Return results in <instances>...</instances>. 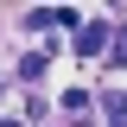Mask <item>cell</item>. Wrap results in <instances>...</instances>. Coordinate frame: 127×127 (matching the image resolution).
Masks as SVG:
<instances>
[{
	"instance_id": "obj_3",
	"label": "cell",
	"mask_w": 127,
	"mask_h": 127,
	"mask_svg": "<svg viewBox=\"0 0 127 127\" xmlns=\"http://www.w3.org/2000/svg\"><path fill=\"white\" fill-rule=\"evenodd\" d=\"M89 102H95L89 89H70V95H64V108H70V114H89Z\"/></svg>"
},
{
	"instance_id": "obj_5",
	"label": "cell",
	"mask_w": 127,
	"mask_h": 127,
	"mask_svg": "<svg viewBox=\"0 0 127 127\" xmlns=\"http://www.w3.org/2000/svg\"><path fill=\"white\" fill-rule=\"evenodd\" d=\"M114 64H121V70H127V26L114 32Z\"/></svg>"
},
{
	"instance_id": "obj_1",
	"label": "cell",
	"mask_w": 127,
	"mask_h": 127,
	"mask_svg": "<svg viewBox=\"0 0 127 127\" xmlns=\"http://www.w3.org/2000/svg\"><path fill=\"white\" fill-rule=\"evenodd\" d=\"M108 45H114V26H108V19H89V26L76 32V51H83V57H102Z\"/></svg>"
},
{
	"instance_id": "obj_2",
	"label": "cell",
	"mask_w": 127,
	"mask_h": 127,
	"mask_svg": "<svg viewBox=\"0 0 127 127\" xmlns=\"http://www.w3.org/2000/svg\"><path fill=\"white\" fill-rule=\"evenodd\" d=\"M45 64H51V57H45V51H32V57H26V64H19V83H38V76H45Z\"/></svg>"
},
{
	"instance_id": "obj_4",
	"label": "cell",
	"mask_w": 127,
	"mask_h": 127,
	"mask_svg": "<svg viewBox=\"0 0 127 127\" xmlns=\"http://www.w3.org/2000/svg\"><path fill=\"white\" fill-rule=\"evenodd\" d=\"M45 26H57V19H51V6H32V13H26V32H45Z\"/></svg>"
}]
</instances>
